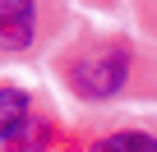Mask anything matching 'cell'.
<instances>
[{
	"label": "cell",
	"instance_id": "6da1fadb",
	"mask_svg": "<svg viewBox=\"0 0 157 152\" xmlns=\"http://www.w3.org/2000/svg\"><path fill=\"white\" fill-rule=\"evenodd\" d=\"M125 79H129V46L125 42H106V46H93L78 60H69V88L88 102L120 92Z\"/></svg>",
	"mask_w": 157,
	"mask_h": 152
},
{
	"label": "cell",
	"instance_id": "7a4b0ae2",
	"mask_svg": "<svg viewBox=\"0 0 157 152\" xmlns=\"http://www.w3.org/2000/svg\"><path fill=\"white\" fill-rule=\"evenodd\" d=\"M46 124L33 115L19 88H0V152H42Z\"/></svg>",
	"mask_w": 157,
	"mask_h": 152
},
{
	"label": "cell",
	"instance_id": "3957f363",
	"mask_svg": "<svg viewBox=\"0 0 157 152\" xmlns=\"http://www.w3.org/2000/svg\"><path fill=\"white\" fill-rule=\"evenodd\" d=\"M37 37V5L33 0H0V51H23Z\"/></svg>",
	"mask_w": 157,
	"mask_h": 152
},
{
	"label": "cell",
	"instance_id": "277c9868",
	"mask_svg": "<svg viewBox=\"0 0 157 152\" xmlns=\"http://www.w3.org/2000/svg\"><path fill=\"white\" fill-rule=\"evenodd\" d=\"M93 152H157V138L143 134V129H120V134H106L93 143Z\"/></svg>",
	"mask_w": 157,
	"mask_h": 152
}]
</instances>
